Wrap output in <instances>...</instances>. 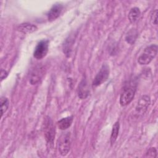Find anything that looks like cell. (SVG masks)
Instances as JSON below:
<instances>
[{
	"mask_svg": "<svg viewBox=\"0 0 158 158\" xmlns=\"http://www.w3.org/2000/svg\"><path fill=\"white\" fill-rule=\"evenodd\" d=\"M157 53V46L156 44H151L144 49L143 52L138 57V62L140 65L149 64L156 57Z\"/></svg>",
	"mask_w": 158,
	"mask_h": 158,
	"instance_id": "1",
	"label": "cell"
},
{
	"mask_svg": "<svg viewBox=\"0 0 158 158\" xmlns=\"http://www.w3.org/2000/svg\"><path fill=\"white\" fill-rule=\"evenodd\" d=\"M57 144L60 154L62 156H66L70 149L71 138L70 132L63 133L58 139Z\"/></svg>",
	"mask_w": 158,
	"mask_h": 158,
	"instance_id": "2",
	"label": "cell"
},
{
	"mask_svg": "<svg viewBox=\"0 0 158 158\" xmlns=\"http://www.w3.org/2000/svg\"><path fill=\"white\" fill-rule=\"evenodd\" d=\"M43 130L47 143L49 144V145L52 144L55 138V127L50 117H46L45 118Z\"/></svg>",
	"mask_w": 158,
	"mask_h": 158,
	"instance_id": "3",
	"label": "cell"
},
{
	"mask_svg": "<svg viewBox=\"0 0 158 158\" xmlns=\"http://www.w3.org/2000/svg\"><path fill=\"white\" fill-rule=\"evenodd\" d=\"M136 91V88L133 85H129L124 88L120 96V104L122 106H125L133 100Z\"/></svg>",
	"mask_w": 158,
	"mask_h": 158,
	"instance_id": "4",
	"label": "cell"
},
{
	"mask_svg": "<svg viewBox=\"0 0 158 158\" xmlns=\"http://www.w3.org/2000/svg\"><path fill=\"white\" fill-rule=\"evenodd\" d=\"M110 69L107 64H104L101 67L99 71L96 75L93 81V85L94 86H98L104 83L109 76Z\"/></svg>",
	"mask_w": 158,
	"mask_h": 158,
	"instance_id": "5",
	"label": "cell"
},
{
	"mask_svg": "<svg viewBox=\"0 0 158 158\" xmlns=\"http://www.w3.org/2000/svg\"><path fill=\"white\" fill-rule=\"evenodd\" d=\"M48 41L44 40L38 43L33 52V56L36 59H41L46 56L48 51Z\"/></svg>",
	"mask_w": 158,
	"mask_h": 158,
	"instance_id": "6",
	"label": "cell"
},
{
	"mask_svg": "<svg viewBox=\"0 0 158 158\" xmlns=\"http://www.w3.org/2000/svg\"><path fill=\"white\" fill-rule=\"evenodd\" d=\"M44 73V69L42 65H38L35 66L31 73H30V82L31 85H35L40 81L42 78Z\"/></svg>",
	"mask_w": 158,
	"mask_h": 158,
	"instance_id": "7",
	"label": "cell"
},
{
	"mask_svg": "<svg viewBox=\"0 0 158 158\" xmlns=\"http://www.w3.org/2000/svg\"><path fill=\"white\" fill-rule=\"evenodd\" d=\"M151 103L150 98L148 96L144 95L143 96L138 102V104L136 106L135 110L138 114H144L148 109L149 104Z\"/></svg>",
	"mask_w": 158,
	"mask_h": 158,
	"instance_id": "8",
	"label": "cell"
},
{
	"mask_svg": "<svg viewBox=\"0 0 158 158\" xmlns=\"http://www.w3.org/2000/svg\"><path fill=\"white\" fill-rule=\"evenodd\" d=\"M62 5L60 4H54L48 13V19L49 21L56 20L60 14L62 10Z\"/></svg>",
	"mask_w": 158,
	"mask_h": 158,
	"instance_id": "9",
	"label": "cell"
},
{
	"mask_svg": "<svg viewBox=\"0 0 158 158\" xmlns=\"http://www.w3.org/2000/svg\"><path fill=\"white\" fill-rule=\"evenodd\" d=\"M89 86L86 79H83L78 88V96L81 99H85L89 94Z\"/></svg>",
	"mask_w": 158,
	"mask_h": 158,
	"instance_id": "10",
	"label": "cell"
},
{
	"mask_svg": "<svg viewBox=\"0 0 158 158\" xmlns=\"http://www.w3.org/2000/svg\"><path fill=\"white\" fill-rule=\"evenodd\" d=\"M17 30L23 33L28 34L35 31L37 30V27L33 24L24 23L19 25L17 27Z\"/></svg>",
	"mask_w": 158,
	"mask_h": 158,
	"instance_id": "11",
	"label": "cell"
},
{
	"mask_svg": "<svg viewBox=\"0 0 158 158\" xmlns=\"http://www.w3.org/2000/svg\"><path fill=\"white\" fill-rule=\"evenodd\" d=\"M73 118V116H70L60 119L57 122V126L59 128L60 130H66L69 128L72 123Z\"/></svg>",
	"mask_w": 158,
	"mask_h": 158,
	"instance_id": "12",
	"label": "cell"
},
{
	"mask_svg": "<svg viewBox=\"0 0 158 158\" xmlns=\"http://www.w3.org/2000/svg\"><path fill=\"white\" fill-rule=\"evenodd\" d=\"M140 14H141V12L138 7H135L131 8L130 9V10L128 13V15L130 22L132 23H134L135 22H136L138 20Z\"/></svg>",
	"mask_w": 158,
	"mask_h": 158,
	"instance_id": "13",
	"label": "cell"
},
{
	"mask_svg": "<svg viewBox=\"0 0 158 158\" xmlns=\"http://www.w3.org/2000/svg\"><path fill=\"white\" fill-rule=\"evenodd\" d=\"M73 43V38H72V36H69L68 38H67L65 42L64 43L63 51H64V53H65V55L67 56H69L70 54Z\"/></svg>",
	"mask_w": 158,
	"mask_h": 158,
	"instance_id": "14",
	"label": "cell"
},
{
	"mask_svg": "<svg viewBox=\"0 0 158 158\" xmlns=\"http://www.w3.org/2000/svg\"><path fill=\"white\" fill-rule=\"evenodd\" d=\"M119 128H120V123H119V122L117 121L113 125L112 132H111L110 140V143L112 145L117 140V138L118 135V132H119Z\"/></svg>",
	"mask_w": 158,
	"mask_h": 158,
	"instance_id": "15",
	"label": "cell"
},
{
	"mask_svg": "<svg viewBox=\"0 0 158 158\" xmlns=\"http://www.w3.org/2000/svg\"><path fill=\"white\" fill-rule=\"evenodd\" d=\"M137 35H138V33H137L136 30L135 29H131L127 34L126 37H125V40L127 41V42L128 43L133 44L136 39Z\"/></svg>",
	"mask_w": 158,
	"mask_h": 158,
	"instance_id": "16",
	"label": "cell"
},
{
	"mask_svg": "<svg viewBox=\"0 0 158 158\" xmlns=\"http://www.w3.org/2000/svg\"><path fill=\"white\" fill-rule=\"evenodd\" d=\"M9 107V100L6 97H1V117L6 112Z\"/></svg>",
	"mask_w": 158,
	"mask_h": 158,
	"instance_id": "17",
	"label": "cell"
},
{
	"mask_svg": "<svg viewBox=\"0 0 158 158\" xmlns=\"http://www.w3.org/2000/svg\"><path fill=\"white\" fill-rule=\"evenodd\" d=\"M151 21L152 24L157 25V9H155L152 10L151 13Z\"/></svg>",
	"mask_w": 158,
	"mask_h": 158,
	"instance_id": "18",
	"label": "cell"
},
{
	"mask_svg": "<svg viewBox=\"0 0 158 158\" xmlns=\"http://www.w3.org/2000/svg\"><path fill=\"white\" fill-rule=\"evenodd\" d=\"M146 156L148 157H157V150L155 148H151L146 152Z\"/></svg>",
	"mask_w": 158,
	"mask_h": 158,
	"instance_id": "19",
	"label": "cell"
},
{
	"mask_svg": "<svg viewBox=\"0 0 158 158\" xmlns=\"http://www.w3.org/2000/svg\"><path fill=\"white\" fill-rule=\"evenodd\" d=\"M7 75H8V73L5 70L1 69V80L6 78V77L7 76Z\"/></svg>",
	"mask_w": 158,
	"mask_h": 158,
	"instance_id": "20",
	"label": "cell"
}]
</instances>
